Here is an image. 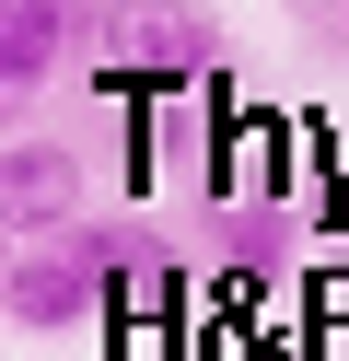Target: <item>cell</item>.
Instances as JSON below:
<instances>
[{"instance_id":"1","label":"cell","mask_w":349,"mask_h":361,"mask_svg":"<svg viewBox=\"0 0 349 361\" xmlns=\"http://www.w3.org/2000/svg\"><path fill=\"white\" fill-rule=\"evenodd\" d=\"M175 303H186L175 257L152 233H128V221L12 245V326L23 338H70V326H105V314H175Z\"/></svg>"},{"instance_id":"2","label":"cell","mask_w":349,"mask_h":361,"mask_svg":"<svg viewBox=\"0 0 349 361\" xmlns=\"http://www.w3.org/2000/svg\"><path fill=\"white\" fill-rule=\"evenodd\" d=\"M93 198H105V175H93V152H82V140H12V152H0V210H12V233H23V245L105 221Z\"/></svg>"},{"instance_id":"3","label":"cell","mask_w":349,"mask_h":361,"mask_svg":"<svg viewBox=\"0 0 349 361\" xmlns=\"http://www.w3.org/2000/svg\"><path fill=\"white\" fill-rule=\"evenodd\" d=\"M93 47V24L82 12H59V0H12L0 12V94H35L59 59H82Z\"/></svg>"}]
</instances>
